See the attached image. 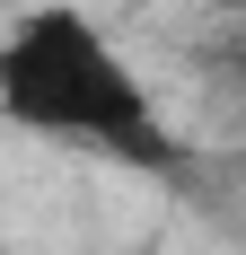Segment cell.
Listing matches in <instances>:
<instances>
[{
    "label": "cell",
    "mask_w": 246,
    "mask_h": 255,
    "mask_svg": "<svg viewBox=\"0 0 246 255\" xmlns=\"http://www.w3.org/2000/svg\"><path fill=\"white\" fill-rule=\"evenodd\" d=\"M0 124L123 158V167H176L158 88L106 35V18H88L71 0H35L0 26Z\"/></svg>",
    "instance_id": "obj_1"
},
{
    "label": "cell",
    "mask_w": 246,
    "mask_h": 255,
    "mask_svg": "<svg viewBox=\"0 0 246 255\" xmlns=\"http://www.w3.org/2000/svg\"><path fill=\"white\" fill-rule=\"evenodd\" d=\"M238 88H246V71H238Z\"/></svg>",
    "instance_id": "obj_2"
}]
</instances>
